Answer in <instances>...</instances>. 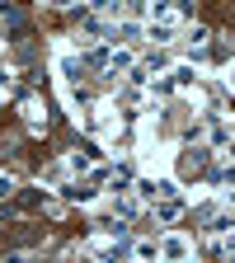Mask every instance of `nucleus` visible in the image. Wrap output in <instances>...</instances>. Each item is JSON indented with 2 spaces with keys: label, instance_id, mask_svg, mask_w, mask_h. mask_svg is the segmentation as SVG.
Listing matches in <instances>:
<instances>
[{
  "label": "nucleus",
  "instance_id": "obj_1",
  "mask_svg": "<svg viewBox=\"0 0 235 263\" xmlns=\"http://www.w3.org/2000/svg\"><path fill=\"white\" fill-rule=\"evenodd\" d=\"M179 212H184L179 202H160L155 207V221H179Z\"/></svg>",
  "mask_w": 235,
  "mask_h": 263
},
{
  "label": "nucleus",
  "instance_id": "obj_2",
  "mask_svg": "<svg viewBox=\"0 0 235 263\" xmlns=\"http://www.w3.org/2000/svg\"><path fill=\"white\" fill-rule=\"evenodd\" d=\"M151 43H160V47H165V43H174V28H170V24H160V28H151Z\"/></svg>",
  "mask_w": 235,
  "mask_h": 263
},
{
  "label": "nucleus",
  "instance_id": "obj_3",
  "mask_svg": "<svg viewBox=\"0 0 235 263\" xmlns=\"http://www.w3.org/2000/svg\"><path fill=\"white\" fill-rule=\"evenodd\" d=\"M165 254H170V258H184L188 245H184V240H165Z\"/></svg>",
  "mask_w": 235,
  "mask_h": 263
},
{
  "label": "nucleus",
  "instance_id": "obj_4",
  "mask_svg": "<svg viewBox=\"0 0 235 263\" xmlns=\"http://www.w3.org/2000/svg\"><path fill=\"white\" fill-rule=\"evenodd\" d=\"M0 14H5V19H10V24H14V28H19V19H24V14H19V10H14V5H10V0H0Z\"/></svg>",
  "mask_w": 235,
  "mask_h": 263
},
{
  "label": "nucleus",
  "instance_id": "obj_5",
  "mask_svg": "<svg viewBox=\"0 0 235 263\" xmlns=\"http://www.w3.org/2000/svg\"><path fill=\"white\" fill-rule=\"evenodd\" d=\"M132 254H137V258H151V254H160V249H155V240H141V245L132 249Z\"/></svg>",
  "mask_w": 235,
  "mask_h": 263
},
{
  "label": "nucleus",
  "instance_id": "obj_6",
  "mask_svg": "<svg viewBox=\"0 0 235 263\" xmlns=\"http://www.w3.org/2000/svg\"><path fill=\"white\" fill-rule=\"evenodd\" d=\"M61 76H80V61L76 57H61Z\"/></svg>",
  "mask_w": 235,
  "mask_h": 263
},
{
  "label": "nucleus",
  "instance_id": "obj_7",
  "mask_svg": "<svg viewBox=\"0 0 235 263\" xmlns=\"http://www.w3.org/2000/svg\"><path fill=\"white\" fill-rule=\"evenodd\" d=\"M10 193H14V179H10V174H0V197H10Z\"/></svg>",
  "mask_w": 235,
  "mask_h": 263
},
{
  "label": "nucleus",
  "instance_id": "obj_8",
  "mask_svg": "<svg viewBox=\"0 0 235 263\" xmlns=\"http://www.w3.org/2000/svg\"><path fill=\"white\" fill-rule=\"evenodd\" d=\"M89 5H94V10H99V14H109V10H113V5H118V0H89Z\"/></svg>",
  "mask_w": 235,
  "mask_h": 263
},
{
  "label": "nucleus",
  "instance_id": "obj_9",
  "mask_svg": "<svg viewBox=\"0 0 235 263\" xmlns=\"http://www.w3.org/2000/svg\"><path fill=\"white\" fill-rule=\"evenodd\" d=\"M146 10V0H127V14H141Z\"/></svg>",
  "mask_w": 235,
  "mask_h": 263
},
{
  "label": "nucleus",
  "instance_id": "obj_10",
  "mask_svg": "<svg viewBox=\"0 0 235 263\" xmlns=\"http://www.w3.org/2000/svg\"><path fill=\"white\" fill-rule=\"evenodd\" d=\"M230 207H235V193H230Z\"/></svg>",
  "mask_w": 235,
  "mask_h": 263
}]
</instances>
